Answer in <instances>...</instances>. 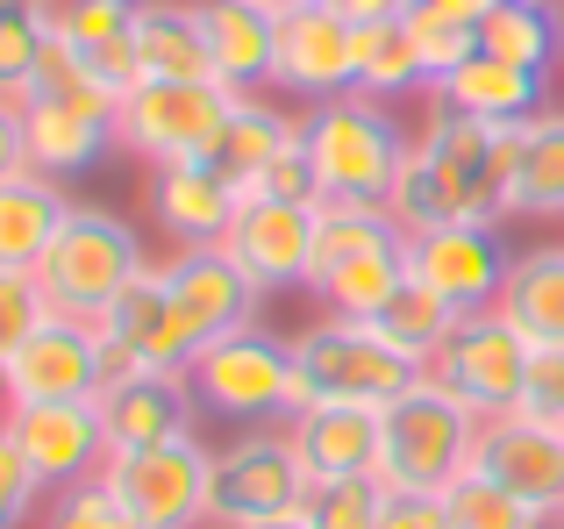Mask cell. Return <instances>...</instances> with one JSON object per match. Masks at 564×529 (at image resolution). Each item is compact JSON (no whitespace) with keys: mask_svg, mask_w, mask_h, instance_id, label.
I'll return each mask as SVG.
<instances>
[{"mask_svg":"<svg viewBox=\"0 0 564 529\" xmlns=\"http://www.w3.org/2000/svg\"><path fill=\"white\" fill-rule=\"evenodd\" d=\"M100 487L122 501L137 529H207V487H215V451L200 436H172L151 451H115L100 465Z\"/></svg>","mask_w":564,"mask_h":529,"instance_id":"7","label":"cell"},{"mask_svg":"<svg viewBox=\"0 0 564 529\" xmlns=\"http://www.w3.org/2000/svg\"><path fill=\"white\" fill-rule=\"evenodd\" d=\"M100 336H115L122 350H137L151 373H180L172 358V287H165V264H143L129 279V293L100 315Z\"/></svg>","mask_w":564,"mask_h":529,"instance_id":"28","label":"cell"},{"mask_svg":"<svg viewBox=\"0 0 564 529\" xmlns=\"http://www.w3.org/2000/svg\"><path fill=\"white\" fill-rule=\"evenodd\" d=\"M151 215L180 251H207V244H229L236 215H243V186L229 165L215 158H186V165H158L151 180Z\"/></svg>","mask_w":564,"mask_h":529,"instance_id":"18","label":"cell"},{"mask_svg":"<svg viewBox=\"0 0 564 529\" xmlns=\"http://www.w3.org/2000/svg\"><path fill=\"white\" fill-rule=\"evenodd\" d=\"M500 315L529 336L536 350L564 344V244H536V251H514V272L500 287Z\"/></svg>","mask_w":564,"mask_h":529,"instance_id":"27","label":"cell"},{"mask_svg":"<svg viewBox=\"0 0 564 529\" xmlns=\"http://www.w3.org/2000/svg\"><path fill=\"white\" fill-rule=\"evenodd\" d=\"M8 436L22 444V458H29V473L43 479V494L94 487L100 465L115 458L100 401H29V408L8 415Z\"/></svg>","mask_w":564,"mask_h":529,"instance_id":"14","label":"cell"},{"mask_svg":"<svg viewBox=\"0 0 564 529\" xmlns=\"http://www.w3.org/2000/svg\"><path fill=\"white\" fill-rule=\"evenodd\" d=\"M379 529H451V508L443 494H386Z\"/></svg>","mask_w":564,"mask_h":529,"instance_id":"43","label":"cell"},{"mask_svg":"<svg viewBox=\"0 0 564 529\" xmlns=\"http://www.w3.org/2000/svg\"><path fill=\"white\" fill-rule=\"evenodd\" d=\"M129 29H137V0H57V43L79 57L86 79L122 94V100L137 86V43H129Z\"/></svg>","mask_w":564,"mask_h":529,"instance_id":"21","label":"cell"},{"mask_svg":"<svg viewBox=\"0 0 564 529\" xmlns=\"http://www.w3.org/2000/svg\"><path fill=\"white\" fill-rule=\"evenodd\" d=\"M51 43H57V0H0V100L8 108H29Z\"/></svg>","mask_w":564,"mask_h":529,"instance_id":"30","label":"cell"},{"mask_svg":"<svg viewBox=\"0 0 564 529\" xmlns=\"http://www.w3.org/2000/svg\"><path fill=\"white\" fill-rule=\"evenodd\" d=\"M36 322H51V301H43L36 272H0V350H14Z\"/></svg>","mask_w":564,"mask_h":529,"instance_id":"39","label":"cell"},{"mask_svg":"<svg viewBox=\"0 0 564 529\" xmlns=\"http://www.w3.org/2000/svg\"><path fill=\"white\" fill-rule=\"evenodd\" d=\"M522 408L564 430V344L536 350V365H529V387H522Z\"/></svg>","mask_w":564,"mask_h":529,"instance_id":"42","label":"cell"},{"mask_svg":"<svg viewBox=\"0 0 564 529\" xmlns=\"http://www.w3.org/2000/svg\"><path fill=\"white\" fill-rule=\"evenodd\" d=\"M486 415H471L451 387L422 379L386 408V451H379V487L386 494H451L479 458Z\"/></svg>","mask_w":564,"mask_h":529,"instance_id":"4","label":"cell"},{"mask_svg":"<svg viewBox=\"0 0 564 529\" xmlns=\"http://www.w3.org/2000/svg\"><path fill=\"white\" fill-rule=\"evenodd\" d=\"M301 137H307V129L293 122L286 108H272V100H258V94H236L215 165H229V172H236V186H243V180H258V172L272 165V158H286Z\"/></svg>","mask_w":564,"mask_h":529,"instance_id":"31","label":"cell"},{"mask_svg":"<svg viewBox=\"0 0 564 529\" xmlns=\"http://www.w3.org/2000/svg\"><path fill=\"white\" fill-rule=\"evenodd\" d=\"M293 358H301V387L307 401H358V408H393L400 393H414L429 379L422 358L379 336V322H350L329 315L315 330L293 336Z\"/></svg>","mask_w":564,"mask_h":529,"instance_id":"6","label":"cell"},{"mask_svg":"<svg viewBox=\"0 0 564 529\" xmlns=\"http://www.w3.org/2000/svg\"><path fill=\"white\" fill-rule=\"evenodd\" d=\"M8 379H14V408L29 401H100L108 373H100V322H72L51 315L8 350Z\"/></svg>","mask_w":564,"mask_h":529,"instance_id":"17","label":"cell"},{"mask_svg":"<svg viewBox=\"0 0 564 529\" xmlns=\"http://www.w3.org/2000/svg\"><path fill=\"white\" fill-rule=\"evenodd\" d=\"M408 229L393 223L386 208H336V201H322V223H315V264H307V293H322L344 264H358L365 251H379V244H400Z\"/></svg>","mask_w":564,"mask_h":529,"instance_id":"32","label":"cell"},{"mask_svg":"<svg viewBox=\"0 0 564 529\" xmlns=\"http://www.w3.org/2000/svg\"><path fill=\"white\" fill-rule=\"evenodd\" d=\"M22 129H29V165L43 180H72V172H94L100 158L122 143V94L79 79L65 94H36L22 108Z\"/></svg>","mask_w":564,"mask_h":529,"instance_id":"11","label":"cell"},{"mask_svg":"<svg viewBox=\"0 0 564 529\" xmlns=\"http://www.w3.org/2000/svg\"><path fill=\"white\" fill-rule=\"evenodd\" d=\"M65 215L72 201L57 194V180H43V172L0 180V272H36L51 237L65 229Z\"/></svg>","mask_w":564,"mask_h":529,"instance_id":"26","label":"cell"},{"mask_svg":"<svg viewBox=\"0 0 564 529\" xmlns=\"http://www.w3.org/2000/svg\"><path fill=\"white\" fill-rule=\"evenodd\" d=\"M408 272L429 293H443L457 315H486L514 272V251L500 237V223H436L408 237Z\"/></svg>","mask_w":564,"mask_h":529,"instance_id":"13","label":"cell"},{"mask_svg":"<svg viewBox=\"0 0 564 529\" xmlns=\"http://www.w3.org/2000/svg\"><path fill=\"white\" fill-rule=\"evenodd\" d=\"M408 36H414V51H422V72H429V86L436 79H451L457 65H465L471 51H479V22H465V14H451V8H436V0H408Z\"/></svg>","mask_w":564,"mask_h":529,"instance_id":"36","label":"cell"},{"mask_svg":"<svg viewBox=\"0 0 564 529\" xmlns=\"http://www.w3.org/2000/svg\"><path fill=\"white\" fill-rule=\"evenodd\" d=\"M193 408H200V401H193L186 373H143V379H122V387L100 393V422H108L115 451H151V444L186 436Z\"/></svg>","mask_w":564,"mask_h":529,"instance_id":"22","label":"cell"},{"mask_svg":"<svg viewBox=\"0 0 564 529\" xmlns=\"http://www.w3.org/2000/svg\"><path fill=\"white\" fill-rule=\"evenodd\" d=\"M514 215H564V108H543L536 122L522 129Z\"/></svg>","mask_w":564,"mask_h":529,"instance_id":"34","label":"cell"},{"mask_svg":"<svg viewBox=\"0 0 564 529\" xmlns=\"http://www.w3.org/2000/svg\"><path fill=\"white\" fill-rule=\"evenodd\" d=\"M471 473H486L494 487H508L536 522L564 516V430L543 422V415H529V408L486 422Z\"/></svg>","mask_w":564,"mask_h":529,"instance_id":"16","label":"cell"},{"mask_svg":"<svg viewBox=\"0 0 564 529\" xmlns=\"http://www.w3.org/2000/svg\"><path fill=\"white\" fill-rule=\"evenodd\" d=\"M315 473L301 465L286 430H250L236 444L215 451V487H207V529H250V522H272L293 516L307 501Z\"/></svg>","mask_w":564,"mask_h":529,"instance_id":"9","label":"cell"},{"mask_svg":"<svg viewBox=\"0 0 564 529\" xmlns=\"http://www.w3.org/2000/svg\"><path fill=\"white\" fill-rule=\"evenodd\" d=\"M479 51L508 57V65H529L551 79L564 57V8L557 0H494L479 22Z\"/></svg>","mask_w":564,"mask_h":529,"instance_id":"29","label":"cell"},{"mask_svg":"<svg viewBox=\"0 0 564 529\" xmlns=\"http://www.w3.org/2000/svg\"><path fill=\"white\" fill-rule=\"evenodd\" d=\"M14 415V379H8V350H0V422Z\"/></svg>","mask_w":564,"mask_h":529,"instance_id":"47","label":"cell"},{"mask_svg":"<svg viewBox=\"0 0 564 529\" xmlns=\"http://www.w3.org/2000/svg\"><path fill=\"white\" fill-rule=\"evenodd\" d=\"M529 365H536V344H529L500 307H486V315H465L451 330V344L429 358V379L451 387L471 415L494 422V415H514V408H522Z\"/></svg>","mask_w":564,"mask_h":529,"instance_id":"10","label":"cell"},{"mask_svg":"<svg viewBox=\"0 0 564 529\" xmlns=\"http://www.w3.org/2000/svg\"><path fill=\"white\" fill-rule=\"evenodd\" d=\"M207 14V51H215V79L229 94H258L272 86L279 65V14L250 8V0H200Z\"/></svg>","mask_w":564,"mask_h":529,"instance_id":"24","label":"cell"},{"mask_svg":"<svg viewBox=\"0 0 564 529\" xmlns=\"http://www.w3.org/2000/svg\"><path fill=\"white\" fill-rule=\"evenodd\" d=\"M372 322H379V336H393V344L408 350V358H422V365H429V358H436L443 344H451V330H457L465 315H457V307L443 301V293H429L422 279L408 272V287H400V293H393V301L379 307Z\"/></svg>","mask_w":564,"mask_h":529,"instance_id":"35","label":"cell"},{"mask_svg":"<svg viewBox=\"0 0 564 529\" xmlns=\"http://www.w3.org/2000/svg\"><path fill=\"white\" fill-rule=\"evenodd\" d=\"M315 223H322V208H301V201H243L221 251L243 264L258 293H286V287H307Z\"/></svg>","mask_w":564,"mask_h":529,"instance_id":"19","label":"cell"},{"mask_svg":"<svg viewBox=\"0 0 564 529\" xmlns=\"http://www.w3.org/2000/svg\"><path fill=\"white\" fill-rule=\"evenodd\" d=\"M143 237L108 208H79L72 201L65 229L51 237V251L36 264V287L51 301V315H72V322H100L115 301L129 293V279L143 272Z\"/></svg>","mask_w":564,"mask_h":529,"instance_id":"5","label":"cell"},{"mask_svg":"<svg viewBox=\"0 0 564 529\" xmlns=\"http://www.w3.org/2000/svg\"><path fill=\"white\" fill-rule=\"evenodd\" d=\"M236 94L221 79H137L122 100V143L151 165L215 158Z\"/></svg>","mask_w":564,"mask_h":529,"instance_id":"8","label":"cell"},{"mask_svg":"<svg viewBox=\"0 0 564 529\" xmlns=\"http://www.w3.org/2000/svg\"><path fill=\"white\" fill-rule=\"evenodd\" d=\"M165 287H172V358H180V373L215 336L243 330V322L258 315V287H250V272L221 251V244L165 258Z\"/></svg>","mask_w":564,"mask_h":529,"instance_id":"12","label":"cell"},{"mask_svg":"<svg viewBox=\"0 0 564 529\" xmlns=\"http://www.w3.org/2000/svg\"><path fill=\"white\" fill-rule=\"evenodd\" d=\"M322 8H336V0H322Z\"/></svg>","mask_w":564,"mask_h":529,"instance_id":"50","label":"cell"},{"mask_svg":"<svg viewBox=\"0 0 564 529\" xmlns=\"http://www.w3.org/2000/svg\"><path fill=\"white\" fill-rule=\"evenodd\" d=\"M272 86L279 94H301V100L358 94V22L322 8V0H286V8H279Z\"/></svg>","mask_w":564,"mask_h":529,"instance_id":"15","label":"cell"},{"mask_svg":"<svg viewBox=\"0 0 564 529\" xmlns=\"http://www.w3.org/2000/svg\"><path fill=\"white\" fill-rule=\"evenodd\" d=\"M379 508H386L379 479H315L301 516L307 529H379Z\"/></svg>","mask_w":564,"mask_h":529,"instance_id":"37","label":"cell"},{"mask_svg":"<svg viewBox=\"0 0 564 529\" xmlns=\"http://www.w3.org/2000/svg\"><path fill=\"white\" fill-rule=\"evenodd\" d=\"M358 94L372 100H400V94H429V72H422V51H414L408 22H365L358 29Z\"/></svg>","mask_w":564,"mask_h":529,"instance_id":"33","label":"cell"},{"mask_svg":"<svg viewBox=\"0 0 564 529\" xmlns=\"http://www.w3.org/2000/svg\"><path fill=\"white\" fill-rule=\"evenodd\" d=\"M293 451L315 479H379V451H386V408L358 401H307L286 422Z\"/></svg>","mask_w":564,"mask_h":529,"instance_id":"20","label":"cell"},{"mask_svg":"<svg viewBox=\"0 0 564 529\" xmlns=\"http://www.w3.org/2000/svg\"><path fill=\"white\" fill-rule=\"evenodd\" d=\"M443 508H451V529H536V516H529L508 487H494L486 473H465L443 494Z\"/></svg>","mask_w":564,"mask_h":529,"instance_id":"38","label":"cell"},{"mask_svg":"<svg viewBox=\"0 0 564 529\" xmlns=\"http://www.w3.org/2000/svg\"><path fill=\"white\" fill-rule=\"evenodd\" d=\"M436 94L451 100V108L494 122V129H514V122H536L543 115V72L508 65V57H494V51H471L451 79H436Z\"/></svg>","mask_w":564,"mask_h":529,"instance_id":"25","label":"cell"},{"mask_svg":"<svg viewBox=\"0 0 564 529\" xmlns=\"http://www.w3.org/2000/svg\"><path fill=\"white\" fill-rule=\"evenodd\" d=\"M186 387H193V401H200L207 415L243 422V430H286V422L307 408L293 344H279V336L258 330V322L215 336V344L186 365Z\"/></svg>","mask_w":564,"mask_h":529,"instance_id":"3","label":"cell"},{"mask_svg":"<svg viewBox=\"0 0 564 529\" xmlns=\"http://www.w3.org/2000/svg\"><path fill=\"white\" fill-rule=\"evenodd\" d=\"M301 129H307V158H315L322 201H336V208H386L393 201V180L414 151L393 100L336 94V100H315L301 115Z\"/></svg>","mask_w":564,"mask_h":529,"instance_id":"2","label":"cell"},{"mask_svg":"<svg viewBox=\"0 0 564 529\" xmlns=\"http://www.w3.org/2000/svg\"><path fill=\"white\" fill-rule=\"evenodd\" d=\"M14 172H36V165H29V129H22V108H8V100H0V180H14Z\"/></svg>","mask_w":564,"mask_h":529,"instance_id":"44","label":"cell"},{"mask_svg":"<svg viewBox=\"0 0 564 529\" xmlns=\"http://www.w3.org/2000/svg\"><path fill=\"white\" fill-rule=\"evenodd\" d=\"M137 79H215L200 0H137Z\"/></svg>","mask_w":564,"mask_h":529,"instance_id":"23","label":"cell"},{"mask_svg":"<svg viewBox=\"0 0 564 529\" xmlns=\"http://www.w3.org/2000/svg\"><path fill=\"white\" fill-rule=\"evenodd\" d=\"M43 529H137L122 516V501H115L108 487H72V494H57V508L51 516H43Z\"/></svg>","mask_w":564,"mask_h":529,"instance_id":"40","label":"cell"},{"mask_svg":"<svg viewBox=\"0 0 564 529\" xmlns=\"http://www.w3.org/2000/svg\"><path fill=\"white\" fill-rule=\"evenodd\" d=\"M36 494H43V479L29 473L22 444H14L8 422H0V529H22V522H29V508H36Z\"/></svg>","mask_w":564,"mask_h":529,"instance_id":"41","label":"cell"},{"mask_svg":"<svg viewBox=\"0 0 564 529\" xmlns=\"http://www.w3.org/2000/svg\"><path fill=\"white\" fill-rule=\"evenodd\" d=\"M536 529H564V516H551V522H536Z\"/></svg>","mask_w":564,"mask_h":529,"instance_id":"49","label":"cell"},{"mask_svg":"<svg viewBox=\"0 0 564 529\" xmlns=\"http://www.w3.org/2000/svg\"><path fill=\"white\" fill-rule=\"evenodd\" d=\"M336 14H350V22H393V14H408V0H336Z\"/></svg>","mask_w":564,"mask_h":529,"instance_id":"45","label":"cell"},{"mask_svg":"<svg viewBox=\"0 0 564 529\" xmlns=\"http://www.w3.org/2000/svg\"><path fill=\"white\" fill-rule=\"evenodd\" d=\"M522 129H494L479 115L451 108V100L429 86L422 129H414V151L393 180V215L400 229H436V223H500L514 215V165H522Z\"/></svg>","mask_w":564,"mask_h":529,"instance_id":"1","label":"cell"},{"mask_svg":"<svg viewBox=\"0 0 564 529\" xmlns=\"http://www.w3.org/2000/svg\"><path fill=\"white\" fill-rule=\"evenodd\" d=\"M250 529H307V516L293 508V516H272V522H250Z\"/></svg>","mask_w":564,"mask_h":529,"instance_id":"48","label":"cell"},{"mask_svg":"<svg viewBox=\"0 0 564 529\" xmlns=\"http://www.w3.org/2000/svg\"><path fill=\"white\" fill-rule=\"evenodd\" d=\"M436 8H451V14H465V22H486V8H494V0H436Z\"/></svg>","mask_w":564,"mask_h":529,"instance_id":"46","label":"cell"}]
</instances>
